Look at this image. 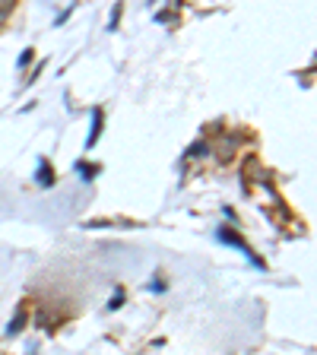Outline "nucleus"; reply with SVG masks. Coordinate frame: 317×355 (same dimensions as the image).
I'll list each match as a JSON object with an SVG mask.
<instances>
[{
    "label": "nucleus",
    "instance_id": "obj_1",
    "mask_svg": "<svg viewBox=\"0 0 317 355\" xmlns=\"http://www.w3.org/2000/svg\"><path fill=\"white\" fill-rule=\"evenodd\" d=\"M98 130H102V114H98V111H96V114H92V133H89V143H86L89 149L96 146V140H98Z\"/></svg>",
    "mask_w": 317,
    "mask_h": 355
},
{
    "label": "nucleus",
    "instance_id": "obj_2",
    "mask_svg": "<svg viewBox=\"0 0 317 355\" xmlns=\"http://www.w3.org/2000/svg\"><path fill=\"white\" fill-rule=\"evenodd\" d=\"M54 178H48V165H42V171H38V184H51Z\"/></svg>",
    "mask_w": 317,
    "mask_h": 355
}]
</instances>
